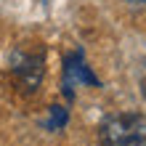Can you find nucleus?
<instances>
[{
  "label": "nucleus",
  "mask_w": 146,
  "mask_h": 146,
  "mask_svg": "<svg viewBox=\"0 0 146 146\" xmlns=\"http://www.w3.org/2000/svg\"><path fill=\"white\" fill-rule=\"evenodd\" d=\"M101 146H146V117L111 114L101 125Z\"/></svg>",
  "instance_id": "1"
},
{
  "label": "nucleus",
  "mask_w": 146,
  "mask_h": 146,
  "mask_svg": "<svg viewBox=\"0 0 146 146\" xmlns=\"http://www.w3.org/2000/svg\"><path fill=\"white\" fill-rule=\"evenodd\" d=\"M11 72H13L21 90L35 93L42 82V74H45V56H42V50H16L11 58Z\"/></svg>",
  "instance_id": "2"
},
{
  "label": "nucleus",
  "mask_w": 146,
  "mask_h": 146,
  "mask_svg": "<svg viewBox=\"0 0 146 146\" xmlns=\"http://www.w3.org/2000/svg\"><path fill=\"white\" fill-rule=\"evenodd\" d=\"M64 74H66V80H64V93L72 98V85L74 82H90V85H98V80L90 74V69L82 64V53H74L66 58V66H64Z\"/></svg>",
  "instance_id": "3"
},
{
  "label": "nucleus",
  "mask_w": 146,
  "mask_h": 146,
  "mask_svg": "<svg viewBox=\"0 0 146 146\" xmlns=\"http://www.w3.org/2000/svg\"><path fill=\"white\" fill-rule=\"evenodd\" d=\"M66 117H69V114H66V109H61V106H50V117H48V127H50V130H61V127L66 125Z\"/></svg>",
  "instance_id": "4"
},
{
  "label": "nucleus",
  "mask_w": 146,
  "mask_h": 146,
  "mask_svg": "<svg viewBox=\"0 0 146 146\" xmlns=\"http://www.w3.org/2000/svg\"><path fill=\"white\" fill-rule=\"evenodd\" d=\"M141 96H143V101H146V74H143V80H141Z\"/></svg>",
  "instance_id": "5"
}]
</instances>
